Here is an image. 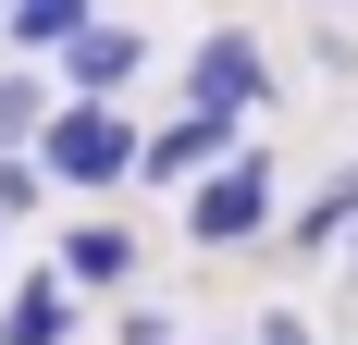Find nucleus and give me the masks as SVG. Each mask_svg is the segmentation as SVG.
I'll return each instance as SVG.
<instances>
[{
	"label": "nucleus",
	"instance_id": "obj_9",
	"mask_svg": "<svg viewBox=\"0 0 358 345\" xmlns=\"http://www.w3.org/2000/svg\"><path fill=\"white\" fill-rule=\"evenodd\" d=\"M346 222H358V172H346V185H322V198L296 210V247H334Z\"/></svg>",
	"mask_w": 358,
	"mask_h": 345
},
{
	"label": "nucleus",
	"instance_id": "obj_6",
	"mask_svg": "<svg viewBox=\"0 0 358 345\" xmlns=\"http://www.w3.org/2000/svg\"><path fill=\"white\" fill-rule=\"evenodd\" d=\"M74 309H87V296H74L62 272H25L0 296V345H74Z\"/></svg>",
	"mask_w": 358,
	"mask_h": 345
},
{
	"label": "nucleus",
	"instance_id": "obj_3",
	"mask_svg": "<svg viewBox=\"0 0 358 345\" xmlns=\"http://www.w3.org/2000/svg\"><path fill=\"white\" fill-rule=\"evenodd\" d=\"M259 99H272V50H259L248 25H210L198 50H185V111H222V124H248Z\"/></svg>",
	"mask_w": 358,
	"mask_h": 345
},
{
	"label": "nucleus",
	"instance_id": "obj_2",
	"mask_svg": "<svg viewBox=\"0 0 358 345\" xmlns=\"http://www.w3.org/2000/svg\"><path fill=\"white\" fill-rule=\"evenodd\" d=\"M185 185H198V198H185V235H198V247H248V235H272V161H259L248 136L222 148L210 172H185Z\"/></svg>",
	"mask_w": 358,
	"mask_h": 345
},
{
	"label": "nucleus",
	"instance_id": "obj_5",
	"mask_svg": "<svg viewBox=\"0 0 358 345\" xmlns=\"http://www.w3.org/2000/svg\"><path fill=\"white\" fill-rule=\"evenodd\" d=\"M235 136H248V124H222V111H185V124H161V136H136V172H124V185H185V172H210Z\"/></svg>",
	"mask_w": 358,
	"mask_h": 345
},
{
	"label": "nucleus",
	"instance_id": "obj_10",
	"mask_svg": "<svg viewBox=\"0 0 358 345\" xmlns=\"http://www.w3.org/2000/svg\"><path fill=\"white\" fill-rule=\"evenodd\" d=\"M37 111H50V87H37V74H0V148H25Z\"/></svg>",
	"mask_w": 358,
	"mask_h": 345
},
{
	"label": "nucleus",
	"instance_id": "obj_4",
	"mask_svg": "<svg viewBox=\"0 0 358 345\" xmlns=\"http://www.w3.org/2000/svg\"><path fill=\"white\" fill-rule=\"evenodd\" d=\"M50 50H62V87H74V99H124V87H136V62H148V37L111 25V13H87V25L50 37Z\"/></svg>",
	"mask_w": 358,
	"mask_h": 345
},
{
	"label": "nucleus",
	"instance_id": "obj_7",
	"mask_svg": "<svg viewBox=\"0 0 358 345\" xmlns=\"http://www.w3.org/2000/svg\"><path fill=\"white\" fill-rule=\"evenodd\" d=\"M50 272H62L74 296H87V284H99V296H111V284H136V235H124V222H74V235H62V259H50Z\"/></svg>",
	"mask_w": 358,
	"mask_h": 345
},
{
	"label": "nucleus",
	"instance_id": "obj_1",
	"mask_svg": "<svg viewBox=\"0 0 358 345\" xmlns=\"http://www.w3.org/2000/svg\"><path fill=\"white\" fill-rule=\"evenodd\" d=\"M37 185H62V198H111L124 172H136V124H124V99H62L37 111Z\"/></svg>",
	"mask_w": 358,
	"mask_h": 345
},
{
	"label": "nucleus",
	"instance_id": "obj_11",
	"mask_svg": "<svg viewBox=\"0 0 358 345\" xmlns=\"http://www.w3.org/2000/svg\"><path fill=\"white\" fill-rule=\"evenodd\" d=\"M25 210H37V161H25V148H0V222H25Z\"/></svg>",
	"mask_w": 358,
	"mask_h": 345
},
{
	"label": "nucleus",
	"instance_id": "obj_8",
	"mask_svg": "<svg viewBox=\"0 0 358 345\" xmlns=\"http://www.w3.org/2000/svg\"><path fill=\"white\" fill-rule=\"evenodd\" d=\"M87 13H99V0H13V37H25V50H50V37H74Z\"/></svg>",
	"mask_w": 358,
	"mask_h": 345
}]
</instances>
